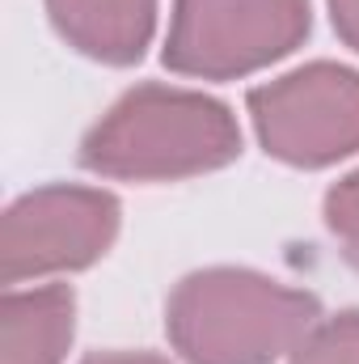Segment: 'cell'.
<instances>
[{"label":"cell","mask_w":359,"mask_h":364,"mask_svg":"<svg viewBox=\"0 0 359 364\" xmlns=\"http://www.w3.org/2000/svg\"><path fill=\"white\" fill-rule=\"evenodd\" d=\"M326 9H330V21H334V34L359 51V0H326Z\"/></svg>","instance_id":"30bf717a"},{"label":"cell","mask_w":359,"mask_h":364,"mask_svg":"<svg viewBox=\"0 0 359 364\" xmlns=\"http://www.w3.org/2000/svg\"><path fill=\"white\" fill-rule=\"evenodd\" d=\"M321 318V301L250 267L182 275L165 301V335L186 364H283Z\"/></svg>","instance_id":"7a4b0ae2"},{"label":"cell","mask_w":359,"mask_h":364,"mask_svg":"<svg viewBox=\"0 0 359 364\" xmlns=\"http://www.w3.org/2000/svg\"><path fill=\"white\" fill-rule=\"evenodd\" d=\"M321 216H326V229H330L338 255L359 272V170L343 174V178L326 191Z\"/></svg>","instance_id":"9c48e42d"},{"label":"cell","mask_w":359,"mask_h":364,"mask_svg":"<svg viewBox=\"0 0 359 364\" xmlns=\"http://www.w3.org/2000/svg\"><path fill=\"white\" fill-rule=\"evenodd\" d=\"M81 364H174V360H165L157 352H93Z\"/></svg>","instance_id":"8fae6325"},{"label":"cell","mask_w":359,"mask_h":364,"mask_svg":"<svg viewBox=\"0 0 359 364\" xmlns=\"http://www.w3.org/2000/svg\"><path fill=\"white\" fill-rule=\"evenodd\" d=\"M283 364H359V309L317 318Z\"/></svg>","instance_id":"ba28073f"},{"label":"cell","mask_w":359,"mask_h":364,"mask_svg":"<svg viewBox=\"0 0 359 364\" xmlns=\"http://www.w3.org/2000/svg\"><path fill=\"white\" fill-rule=\"evenodd\" d=\"M47 17L72 51L110 68L144 60L157 34V0H47Z\"/></svg>","instance_id":"8992f818"},{"label":"cell","mask_w":359,"mask_h":364,"mask_svg":"<svg viewBox=\"0 0 359 364\" xmlns=\"http://www.w3.org/2000/svg\"><path fill=\"white\" fill-rule=\"evenodd\" d=\"M241 157L233 106L203 90L144 81L127 90L81 140V166L114 182H178Z\"/></svg>","instance_id":"6da1fadb"},{"label":"cell","mask_w":359,"mask_h":364,"mask_svg":"<svg viewBox=\"0 0 359 364\" xmlns=\"http://www.w3.org/2000/svg\"><path fill=\"white\" fill-rule=\"evenodd\" d=\"M309 30V0H174L161 60L190 81H241L292 55Z\"/></svg>","instance_id":"3957f363"},{"label":"cell","mask_w":359,"mask_h":364,"mask_svg":"<svg viewBox=\"0 0 359 364\" xmlns=\"http://www.w3.org/2000/svg\"><path fill=\"white\" fill-rule=\"evenodd\" d=\"M118 225H123V203L101 186L47 182L17 195L0 220L4 288L93 267L114 246Z\"/></svg>","instance_id":"5b68a950"},{"label":"cell","mask_w":359,"mask_h":364,"mask_svg":"<svg viewBox=\"0 0 359 364\" xmlns=\"http://www.w3.org/2000/svg\"><path fill=\"white\" fill-rule=\"evenodd\" d=\"M263 153L292 170H326L359 153V68L313 60L245 93Z\"/></svg>","instance_id":"277c9868"},{"label":"cell","mask_w":359,"mask_h":364,"mask_svg":"<svg viewBox=\"0 0 359 364\" xmlns=\"http://www.w3.org/2000/svg\"><path fill=\"white\" fill-rule=\"evenodd\" d=\"M77 339V292L68 284L4 288L0 364H64Z\"/></svg>","instance_id":"52a82bcc"}]
</instances>
